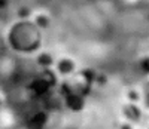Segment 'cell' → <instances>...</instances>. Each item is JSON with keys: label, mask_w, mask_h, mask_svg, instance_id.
<instances>
[{"label": "cell", "mask_w": 149, "mask_h": 129, "mask_svg": "<svg viewBox=\"0 0 149 129\" xmlns=\"http://www.w3.org/2000/svg\"><path fill=\"white\" fill-rule=\"evenodd\" d=\"M124 116L127 117V120L130 123H137L140 120V116H142V111L140 108L134 104V102H130V104L124 106V110H122Z\"/></svg>", "instance_id": "6da1fadb"}, {"label": "cell", "mask_w": 149, "mask_h": 129, "mask_svg": "<svg viewBox=\"0 0 149 129\" xmlns=\"http://www.w3.org/2000/svg\"><path fill=\"white\" fill-rule=\"evenodd\" d=\"M66 104H67L69 108L78 111V110H82L84 108V99L78 94H69L67 98H66Z\"/></svg>", "instance_id": "7a4b0ae2"}, {"label": "cell", "mask_w": 149, "mask_h": 129, "mask_svg": "<svg viewBox=\"0 0 149 129\" xmlns=\"http://www.w3.org/2000/svg\"><path fill=\"white\" fill-rule=\"evenodd\" d=\"M57 70L60 74L63 76H67V74H72L74 71V62L69 58H63L61 61H58L57 64Z\"/></svg>", "instance_id": "3957f363"}, {"label": "cell", "mask_w": 149, "mask_h": 129, "mask_svg": "<svg viewBox=\"0 0 149 129\" xmlns=\"http://www.w3.org/2000/svg\"><path fill=\"white\" fill-rule=\"evenodd\" d=\"M127 98L130 99V102H139L140 99H142V97H140V94L136 91V89H131V91H128V94H127Z\"/></svg>", "instance_id": "277c9868"}, {"label": "cell", "mask_w": 149, "mask_h": 129, "mask_svg": "<svg viewBox=\"0 0 149 129\" xmlns=\"http://www.w3.org/2000/svg\"><path fill=\"white\" fill-rule=\"evenodd\" d=\"M39 64L43 67H48V66H51L52 64V57L51 55H48V54H43L39 57Z\"/></svg>", "instance_id": "5b68a950"}, {"label": "cell", "mask_w": 149, "mask_h": 129, "mask_svg": "<svg viewBox=\"0 0 149 129\" xmlns=\"http://www.w3.org/2000/svg\"><path fill=\"white\" fill-rule=\"evenodd\" d=\"M143 104L146 108H149V82H146L145 88H143Z\"/></svg>", "instance_id": "8992f818"}, {"label": "cell", "mask_w": 149, "mask_h": 129, "mask_svg": "<svg viewBox=\"0 0 149 129\" xmlns=\"http://www.w3.org/2000/svg\"><path fill=\"white\" fill-rule=\"evenodd\" d=\"M36 24L39 25V27H48L49 25V18L45 17V15H39L36 18Z\"/></svg>", "instance_id": "52a82bcc"}, {"label": "cell", "mask_w": 149, "mask_h": 129, "mask_svg": "<svg viewBox=\"0 0 149 129\" xmlns=\"http://www.w3.org/2000/svg\"><path fill=\"white\" fill-rule=\"evenodd\" d=\"M140 67H142L143 73L149 74V57H146V58H143V59L140 61Z\"/></svg>", "instance_id": "ba28073f"}, {"label": "cell", "mask_w": 149, "mask_h": 129, "mask_svg": "<svg viewBox=\"0 0 149 129\" xmlns=\"http://www.w3.org/2000/svg\"><path fill=\"white\" fill-rule=\"evenodd\" d=\"M119 129H133V125L128 122V123H124V125H121V128Z\"/></svg>", "instance_id": "9c48e42d"}]
</instances>
